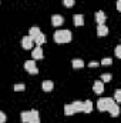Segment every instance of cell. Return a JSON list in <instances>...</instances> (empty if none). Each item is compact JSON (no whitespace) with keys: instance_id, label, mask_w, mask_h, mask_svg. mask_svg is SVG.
<instances>
[{"instance_id":"9","label":"cell","mask_w":121,"mask_h":123,"mask_svg":"<svg viewBox=\"0 0 121 123\" xmlns=\"http://www.w3.org/2000/svg\"><path fill=\"white\" fill-rule=\"evenodd\" d=\"M27 123H40V117H38L37 110H30V119Z\"/></svg>"},{"instance_id":"15","label":"cell","mask_w":121,"mask_h":123,"mask_svg":"<svg viewBox=\"0 0 121 123\" xmlns=\"http://www.w3.org/2000/svg\"><path fill=\"white\" fill-rule=\"evenodd\" d=\"M71 106H73V109H74V113L83 112V102L76 100V102H73V103H71Z\"/></svg>"},{"instance_id":"17","label":"cell","mask_w":121,"mask_h":123,"mask_svg":"<svg viewBox=\"0 0 121 123\" xmlns=\"http://www.w3.org/2000/svg\"><path fill=\"white\" fill-rule=\"evenodd\" d=\"M40 33H41V31H40V29H38V27H31V29H30V33H29V36H30L31 39L34 40V39H36V37H37Z\"/></svg>"},{"instance_id":"24","label":"cell","mask_w":121,"mask_h":123,"mask_svg":"<svg viewBox=\"0 0 121 123\" xmlns=\"http://www.w3.org/2000/svg\"><path fill=\"white\" fill-rule=\"evenodd\" d=\"M101 64H104V66H108V64H110V66H111V64H113V60L108 59V57H105V59L101 60Z\"/></svg>"},{"instance_id":"5","label":"cell","mask_w":121,"mask_h":123,"mask_svg":"<svg viewBox=\"0 0 121 123\" xmlns=\"http://www.w3.org/2000/svg\"><path fill=\"white\" fill-rule=\"evenodd\" d=\"M31 56H33V60H40V59H43V57H44V55H43L41 47H40V46H37L36 49H33V50H31Z\"/></svg>"},{"instance_id":"25","label":"cell","mask_w":121,"mask_h":123,"mask_svg":"<svg viewBox=\"0 0 121 123\" xmlns=\"http://www.w3.org/2000/svg\"><path fill=\"white\" fill-rule=\"evenodd\" d=\"M63 4H64L66 7H71V6L74 4V0H63Z\"/></svg>"},{"instance_id":"7","label":"cell","mask_w":121,"mask_h":123,"mask_svg":"<svg viewBox=\"0 0 121 123\" xmlns=\"http://www.w3.org/2000/svg\"><path fill=\"white\" fill-rule=\"evenodd\" d=\"M51 23H53V26L59 27V26H61V25L64 23V17L60 16V14H54V16L51 17Z\"/></svg>"},{"instance_id":"16","label":"cell","mask_w":121,"mask_h":123,"mask_svg":"<svg viewBox=\"0 0 121 123\" xmlns=\"http://www.w3.org/2000/svg\"><path fill=\"white\" fill-rule=\"evenodd\" d=\"M93 110V102L87 100V102H83V112L84 113H91Z\"/></svg>"},{"instance_id":"19","label":"cell","mask_w":121,"mask_h":123,"mask_svg":"<svg viewBox=\"0 0 121 123\" xmlns=\"http://www.w3.org/2000/svg\"><path fill=\"white\" fill-rule=\"evenodd\" d=\"M64 113H66L67 116L74 115V109H73V106H71V105H66V106H64Z\"/></svg>"},{"instance_id":"4","label":"cell","mask_w":121,"mask_h":123,"mask_svg":"<svg viewBox=\"0 0 121 123\" xmlns=\"http://www.w3.org/2000/svg\"><path fill=\"white\" fill-rule=\"evenodd\" d=\"M33 43H34V40L31 39L30 36H24V37L22 39V46H23V49H26V50H31V49H33Z\"/></svg>"},{"instance_id":"22","label":"cell","mask_w":121,"mask_h":123,"mask_svg":"<svg viewBox=\"0 0 121 123\" xmlns=\"http://www.w3.org/2000/svg\"><path fill=\"white\" fill-rule=\"evenodd\" d=\"M114 102H116V103H120L121 102V90L120 89H117L116 93H114Z\"/></svg>"},{"instance_id":"20","label":"cell","mask_w":121,"mask_h":123,"mask_svg":"<svg viewBox=\"0 0 121 123\" xmlns=\"http://www.w3.org/2000/svg\"><path fill=\"white\" fill-rule=\"evenodd\" d=\"M20 117H22V122L23 123H27L29 119H30V112H22Z\"/></svg>"},{"instance_id":"2","label":"cell","mask_w":121,"mask_h":123,"mask_svg":"<svg viewBox=\"0 0 121 123\" xmlns=\"http://www.w3.org/2000/svg\"><path fill=\"white\" fill-rule=\"evenodd\" d=\"M113 103H116L114 99H111V97H101L97 102V107H98L100 112H108V109L113 106Z\"/></svg>"},{"instance_id":"18","label":"cell","mask_w":121,"mask_h":123,"mask_svg":"<svg viewBox=\"0 0 121 123\" xmlns=\"http://www.w3.org/2000/svg\"><path fill=\"white\" fill-rule=\"evenodd\" d=\"M73 67L74 69H81V67H84V62L81 59H74L73 60Z\"/></svg>"},{"instance_id":"23","label":"cell","mask_w":121,"mask_h":123,"mask_svg":"<svg viewBox=\"0 0 121 123\" xmlns=\"http://www.w3.org/2000/svg\"><path fill=\"white\" fill-rule=\"evenodd\" d=\"M26 89V86L23 85V83H17V85H14V90L16 92H23Z\"/></svg>"},{"instance_id":"12","label":"cell","mask_w":121,"mask_h":123,"mask_svg":"<svg viewBox=\"0 0 121 123\" xmlns=\"http://www.w3.org/2000/svg\"><path fill=\"white\" fill-rule=\"evenodd\" d=\"M108 112L111 113V116H113V117H117V116H118V113H120V107H118V103H113V106L108 109Z\"/></svg>"},{"instance_id":"26","label":"cell","mask_w":121,"mask_h":123,"mask_svg":"<svg viewBox=\"0 0 121 123\" xmlns=\"http://www.w3.org/2000/svg\"><path fill=\"white\" fill-rule=\"evenodd\" d=\"M116 56H117V57H121V46L120 44L116 47Z\"/></svg>"},{"instance_id":"1","label":"cell","mask_w":121,"mask_h":123,"mask_svg":"<svg viewBox=\"0 0 121 123\" xmlns=\"http://www.w3.org/2000/svg\"><path fill=\"white\" fill-rule=\"evenodd\" d=\"M56 43H68L71 42V31L70 30H57L54 33Z\"/></svg>"},{"instance_id":"11","label":"cell","mask_w":121,"mask_h":123,"mask_svg":"<svg viewBox=\"0 0 121 123\" xmlns=\"http://www.w3.org/2000/svg\"><path fill=\"white\" fill-rule=\"evenodd\" d=\"M73 23H74L76 26H83V25H84V17H83V14H74Z\"/></svg>"},{"instance_id":"28","label":"cell","mask_w":121,"mask_h":123,"mask_svg":"<svg viewBox=\"0 0 121 123\" xmlns=\"http://www.w3.org/2000/svg\"><path fill=\"white\" fill-rule=\"evenodd\" d=\"M88 66L90 67H95V66H98V62H91V63H88Z\"/></svg>"},{"instance_id":"29","label":"cell","mask_w":121,"mask_h":123,"mask_svg":"<svg viewBox=\"0 0 121 123\" xmlns=\"http://www.w3.org/2000/svg\"><path fill=\"white\" fill-rule=\"evenodd\" d=\"M117 10H121V0H117Z\"/></svg>"},{"instance_id":"14","label":"cell","mask_w":121,"mask_h":123,"mask_svg":"<svg viewBox=\"0 0 121 123\" xmlns=\"http://www.w3.org/2000/svg\"><path fill=\"white\" fill-rule=\"evenodd\" d=\"M34 43H36L37 46H40V47H41V44H44V43H46V34H44V33H40V34L34 39Z\"/></svg>"},{"instance_id":"27","label":"cell","mask_w":121,"mask_h":123,"mask_svg":"<svg viewBox=\"0 0 121 123\" xmlns=\"http://www.w3.org/2000/svg\"><path fill=\"white\" fill-rule=\"evenodd\" d=\"M6 119H7L6 115H4L3 112H0V123H6Z\"/></svg>"},{"instance_id":"8","label":"cell","mask_w":121,"mask_h":123,"mask_svg":"<svg viewBox=\"0 0 121 123\" xmlns=\"http://www.w3.org/2000/svg\"><path fill=\"white\" fill-rule=\"evenodd\" d=\"M105 20H107V16L104 14V12H97L95 13V22L98 23V25H104L105 23Z\"/></svg>"},{"instance_id":"21","label":"cell","mask_w":121,"mask_h":123,"mask_svg":"<svg viewBox=\"0 0 121 123\" xmlns=\"http://www.w3.org/2000/svg\"><path fill=\"white\" fill-rule=\"evenodd\" d=\"M111 79H113V76H111L110 73H103V74H101V82H103V83L111 82Z\"/></svg>"},{"instance_id":"10","label":"cell","mask_w":121,"mask_h":123,"mask_svg":"<svg viewBox=\"0 0 121 123\" xmlns=\"http://www.w3.org/2000/svg\"><path fill=\"white\" fill-rule=\"evenodd\" d=\"M53 87H54V85H53L51 80H44V82L41 83V89H43L44 92H51Z\"/></svg>"},{"instance_id":"3","label":"cell","mask_w":121,"mask_h":123,"mask_svg":"<svg viewBox=\"0 0 121 123\" xmlns=\"http://www.w3.org/2000/svg\"><path fill=\"white\" fill-rule=\"evenodd\" d=\"M24 69L30 73V74H37L38 73V69L36 66V62L34 60H27L24 62Z\"/></svg>"},{"instance_id":"6","label":"cell","mask_w":121,"mask_h":123,"mask_svg":"<svg viewBox=\"0 0 121 123\" xmlns=\"http://www.w3.org/2000/svg\"><path fill=\"white\" fill-rule=\"evenodd\" d=\"M93 90H94V93H97V94H101V93L104 92V83L101 80H95L94 85H93Z\"/></svg>"},{"instance_id":"13","label":"cell","mask_w":121,"mask_h":123,"mask_svg":"<svg viewBox=\"0 0 121 123\" xmlns=\"http://www.w3.org/2000/svg\"><path fill=\"white\" fill-rule=\"evenodd\" d=\"M97 34L98 36H107L108 34V27L105 25H98L97 27Z\"/></svg>"}]
</instances>
